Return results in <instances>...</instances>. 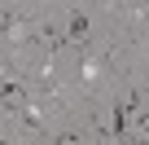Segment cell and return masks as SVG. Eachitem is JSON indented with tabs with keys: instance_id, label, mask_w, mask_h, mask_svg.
I'll return each mask as SVG.
<instances>
[{
	"instance_id": "obj_1",
	"label": "cell",
	"mask_w": 149,
	"mask_h": 145,
	"mask_svg": "<svg viewBox=\"0 0 149 145\" xmlns=\"http://www.w3.org/2000/svg\"><path fill=\"white\" fill-rule=\"evenodd\" d=\"M84 31H88V18L74 9V13H70V35H74V44H84Z\"/></svg>"
}]
</instances>
